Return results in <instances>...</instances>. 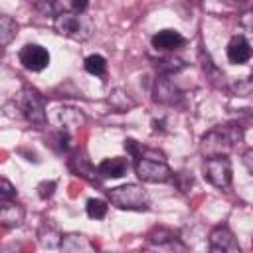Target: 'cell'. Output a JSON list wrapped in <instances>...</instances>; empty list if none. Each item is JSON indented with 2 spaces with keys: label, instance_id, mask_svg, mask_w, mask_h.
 Segmentation results:
<instances>
[{
  "label": "cell",
  "instance_id": "2",
  "mask_svg": "<svg viewBox=\"0 0 253 253\" xmlns=\"http://www.w3.org/2000/svg\"><path fill=\"white\" fill-rule=\"evenodd\" d=\"M109 202L119 210H146L148 208V194L142 186L136 184H125L109 190Z\"/></svg>",
  "mask_w": 253,
  "mask_h": 253
},
{
  "label": "cell",
  "instance_id": "8",
  "mask_svg": "<svg viewBox=\"0 0 253 253\" xmlns=\"http://www.w3.org/2000/svg\"><path fill=\"white\" fill-rule=\"evenodd\" d=\"M210 249L211 251H227V253H239V243L233 237L231 229L225 225L215 227L210 233Z\"/></svg>",
  "mask_w": 253,
  "mask_h": 253
},
{
  "label": "cell",
  "instance_id": "10",
  "mask_svg": "<svg viewBox=\"0 0 253 253\" xmlns=\"http://www.w3.org/2000/svg\"><path fill=\"white\" fill-rule=\"evenodd\" d=\"M0 223L4 227H16L24 221V208L12 200H0Z\"/></svg>",
  "mask_w": 253,
  "mask_h": 253
},
{
  "label": "cell",
  "instance_id": "19",
  "mask_svg": "<svg viewBox=\"0 0 253 253\" xmlns=\"http://www.w3.org/2000/svg\"><path fill=\"white\" fill-rule=\"evenodd\" d=\"M36 8L45 16H59L63 12L61 0H36Z\"/></svg>",
  "mask_w": 253,
  "mask_h": 253
},
{
  "label": "cell",
  "instance_id": "26",
  "mask_svg": "<svg viewBox=\"0 0 253 253\" xmlns=\"http://www.w3.org/2000/svg\"><path fill=\"white\" fill-rule=\"evenodd\" d=\"M243 164H245V168L253 174V148H251V150H247V152L243 154Z\"/></svg>",
  "mask_w": 253,
  "mask_h": 253
},
{
  "label": "cell",
  "instance_id": "13",
  "mask_svg": "<svg viewBox=\"0 0 253 253\" xmlns=\"http://www.w3.org/2000/svg\"><path fill=\"white\" fill-rule=\"evenodd\" d=\"M55 119H57V125H59L61 128H65V130L71 128V126H79V125L83 123V115H81L79 111H75V109H67V107L57 109Z\"/></svg>",
  "mask_w": 253,
  "mask_h": 253
},
{
  "label": "cell",
  "instance_id": "22",
  "mask_svg": "<svg viewBox=\"0 0 253 253\" xmlns=\"http://www.w3.org/2000/svg\"><path fill=\"white\" fill-rule=\"evenodd\" d=\"M125 148H126V152H128L132 158H140V156H142L140 144H138L136 140H132V138H126V140H125Z\"/></svg>",
  "mask_w": 253,
  "mask_h": 253
},
{
  "label": "cell",
  "instance_id": "21",
  "mask_svg": "<svg viewBox=\"0 0 253 253\" xmlns=\"http://www.w3.org/2000/svg\"><path fill=\"white\" fill-rule=\"evenodd\" d=\"M182 67H184V63H182L180 59H164V61H160V65H158L160 71H168V73L178 71V69H182Z\"/></svg>",
  "mask_w": 253,
  "mask_h": 253
},
{
  "label": "cell",
  "instance_id": "20",
  "mask_svg": "<svg viewBox=\"0 0 253 253\" xmlns=\"http://www.w3.org/2000/svg\"><path fill=\"white\" fill-rule=\"evenodd\" d=\"M53 192H55V182H53V180H45V182H42V184L38 186V196H40L42 200L51 198Z\"/></svg>",
  "mask_w": 253,
  "mask_h": 253
},
{
  "label": "cell",
  "instance_id": "12",
  "mask_svg": "<svg viewBox=\"0 0 253 253\" xmlns=\"http://www.w3.org/2000/svg\"><path fill=\"white\" fill-rule=\"evenodd\" d=\"M126 168H128V162L125 158H105L101 164H99V174L105 176V178H121L126 174Z\"/></svg>",
  "mask_w": 253,
  "mask_h": 253
},
{
  "label": "cell",
  "instance_id": "1",
  "mask_svg": "<svg viewBox=\"0 0 253 253\" xmlns=\"http://www.w3.org/2000/svg\"><path fill=\"white\" fill-rule=\"evenodd\" d=\"M241 140V130L235 125H223L215 126L202 138V154L204 156H215V154H227L237 142Z\"/></svg>",
  "mask_w": 253,
  "mask_h": 253
},
{
  "label": "cell",
  "instance_id": "7",
  "mask_svg": "<svg viewBox=\"0 0 253 253\" xmlns=\"http://www.w3.org/2000/svg\"><path fill=\"white\" fill-rule=\"evenodd\" d=\"M20 63L28 69V71H43L49 65V53L45 47L38 45V43H26L20 49Z\"/></svg>",
  "mask_w": 253,
  "mask_h": 253
},
{
  "label": "cell",
  "instance_id": "23",
  "mask_svg": "<svg viewBox=\"0 0 253 253\" xmlns=\"http://www.w3.org/2000/svg\"><path fill=\"white\" fill-rule=\"evenodd\" d=\"M2 190H0V200H12L14 196H16V188L6 180V178H2Z\"/></svg>",
  "mask_w": 253,
  "mask_h": 253
},
{
  "label": "cell",
  "instance_id": "24",
  "mask_svg": "<svg viewBox=\"0 0 253 253\" xmlns=\"http://www.w3.org/2000/svg\"><path fill=\"white\" fill-rule=\"evenodd\" d=\"M89 6V0H71V10L75 14H83Z\"/></svg>",
  "mask_w": 253,
  "mask_h": 253
},
{
  "label": "cell",
  "instance_id": "11",
  "mask_svg": "<svg viewBox=\"0 0 253 253\" xmlns=\"http://www.w3.org/2000/svg\"><path fill=\"white\" fill-rule=\"evenodd\" d=\"M150 42H152V47H154V49L168 51V49H174V47L182 45V43H184V38H182V34L176 32V30H162V32L154 34Z\"/></svg>",
  "mask_w": 253,
  "mask_h": 253
},
{
  "label": "cell",
  "instance_id": "6",
  "mask_svg": "<svg viewBox=\"0 0 253 253\" xmlns=\"http://www.w3.org/2000/svg\"><path fill=\"white\" fill-rule=\"evenodd\" d=\"M53 28L61 36H67V38H73V40H85L89 36V24H85L79 14L73 16V14L61 12L59 16H55Z\"/></svg>",
  "mask_w": 253,
  "mask_h": 253
},
{
  "label": "cell",
  "instance_id": "3",
  "mask_svg": "<svg viewBox=\"0 0 253 253\" xmlns=\"http://www.w3.org/2000/svg\"><path fill=\"white\" fill-rule=\"evenodd\" d=\"M16 109L26 117L28 123L36 125L38 128L45 125V107L40 93L32 87H24L16 97Z\"/></svg>",
  "mask_w": 253,
  "mask_h": 253
},
{
  "label": "cell",
  "instance_id": "15",
  "mask_svg": "<svg viewBox=\"0 0 253 253\" xmlns=\"http://www.w3.org/2000/svg\"><path fill=\"white\" fill-rule=\"evenodd\" d=\"M16 32H18L16 22H14L10 16H2V18H0V43H2L4 47L16 38Z\"/></svg>",
  "mask_w": 253,
  "mask_h": 253
},
{
  "label": "cell",
  "instance_id": "4",
  "mask_svg": "<svg viewBox=\"0 0 253 253\" xmlns=\"http://www.w3.org/2000/svg\"><path fill=\"white\" fill-rule=\"evenodd\" d=\"M204 174L208 178L210 184H213L215 188H227L231 184V162L227 158V154H215V156H208L206 164H204Z\"/></svg>",
  "mask_w": 253,
  "mask_h": 253
},
{
  "label": "cell",
  "instance_id": "18",
  "mask_svg": "<svg viewBox=\"0 0 253 253\" xmlns=\"http://www.w3.org/2000/svg\"><path fill=\"white\" fill-rule=\"evenodd\" d=\"M85 210H87V215H89L91 219H103V217L107 215V210H109V206H107L103 200H99V198H93V200H89V202H87Z\"/></svg>",
  "mask_w": 253,
  "mask_h": 253
},
{
  "label": "cell",
  "instance_id": "16",
  "mask_svg": "<svg viewBox=\"0 0 253 253\" xmlns=\"http://www.w3.org/2000/svg\"><path fill=\"white\" fill-rule=\"evenodd\" d=\"M148 241H150L152 245H156V247H164V245H168V243H174V241H176V233H174V231H170V229L158 227V229H154V231H150V233H148Z\"/></svg>",
  "mask_w": 253,
  "mask_h": 253
},
{
  "label": "cell",
  "instance_id": "9",
  "mask_svg": "<svg viewBox=\"0 0 253 253\" xmlns=\"http://www.w3.org/2000/svg\"><path fill=\"white\" fill-rule=\"evenodd\" d=\"M253 55V49L249 45V42L243 38V36H233L227 43V57L231 63L235 65H241L245 61H249Z\"/></svg>",
  "mask_w": 253,
  "mask_h": 253
},
{
  "label": "cell",
  "instance_id": "14",
  "mask_svg": "<svg viewBox=\"0 0 253 253\" xmlns=\"http://www.w3.org/2000/svg\"><path fill=\"white\" fill-rule=\"evenodd\" d=\"M61 249L63 251H91L93 243L83 235H67L61 241Z\"/></svg>",
  "mask_w": 253,
  "mask_h": 253
},
{
  "label": "cell",
  "instance_id": "17",
  "mask_svg": "<svg viewBox=\"0 0 253 253\" xmlns=\"http://www.w3.org/2000/svg\"><path fill=\"white\" fill-rule=\"evenodd\" d=\"M85 71L91 73V75H103L107 71V59L99 53H93L89 57H85Z\"/></svg>",
  "mask_w": 253,
  "mask_h": 253
},
{
  "label": "cell",
  "instance_id": "25",
  "mask_svg": "<svg viewBox=\"0 0 253 253\" xmlns=\"http://www.w3.org/2000/svg\"><path fill=\"white\" fill-rule=\"evenodd\" d=\"M241 26L253 32V10H249V12H245V14L241 16Z\"/></svg>",
  "mask_w": 253,
  "mask_h": 253
},
{
  "label": "cell",
  "instance_id": "5",
  "mask_svg": "<svg viewBox=\"0 0 253 253\" xmlns=\"http://www.w3.org/2000/svg\"><path fill=\"white\" fill-rule=\"evenodd\" d=\"M136 174L140 180L152 184L168 182L172 178V170L162 158H148V156H140L136 160Z\"/></svg>",
  "mask_w": 253,
  "mask_h": 253
}]
</instances>
